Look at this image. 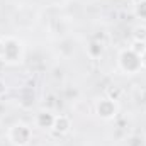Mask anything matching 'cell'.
Wrapping results in <instances>:
<instances>
[{
  "mask_svg": "<svg viewBox=\"0 0 146 146\" xmlns=\"http://www.w3.org/2000/svg\"><path fill=\"white\" fill-rule=\"evenodd\" d=\"M37 124H39L41 127H53V124H54V115H51L49 112H42V114H39V117H37Z\"/></svg>",
  "mask_w": 146,
  "mask_h": 146,
  "instance_id": "obj_5",
  "label": "cell"
},
{
  "mask_svg": "<svg viewBox=\"0 0 146 146\" xmlns=\"http://www.w3.org/2000/svg\"><path fill=\"white\" fill-rule=\"evenodd\" d=\"M115 104H114V100H110V99H104L99 106H97V112L104 117V119H110V117H114L115 115Z\"/></svg>",
  "mask_w": 146,
  "mask_h": 146,
  "instance_id": "obj_3",
  "label": "cell"
},
{
  "mask_svg": "<svg viewBox=\"0 0 146 146\" xmlns=\"http://www.w3.org/2000/svg\"><path fill=\"white\" fill-rule=\"evenodd\" d=\"M121 66H122V70H126L127 73L138 72L141 68V58H139V54H136L133 49L124 51L121 54Z\"/></svg>",
  "mask_w": 146,
  "mask_h": 146,
  "instance_id": "obj_2",
  "label": "cell"
},
{
  "mask_svg": "<svg viewBox=\"0 0 146 146\" xmlns=\"http://www.w3.org/2000/svg\"><path fill=\"white\" fill-rule=\"evenodd\" d=\"M53 127H54L60 134L66 133V131L70 129V121H68V117H65V115H58V117H54V124H53Z\"/></svg>",
  "mask_w": 146,
  "mask_h": 146,
  "instance_id": "obj_4",
  "label": "cell"
},
{
  "mask_svg": "<svg viewBox=\"0 0 146 146\" xmlns=\"http://www.w3.org/2000/svg\"><path fill=\"white\" fill-rule=\"evenodd\" d=\"M139 58H141V66H146V49H145V53H143Z\"/></svg>",
  "mask_w": 146,
  "mask_h": 146,
  "instance_id": "obj_8",
  "label": "cell"
},
{
  "mask_svg": "<svg viewBox=\"0 0 146 146\" xmlns=\"http://www.w3.org/2000/svg\"><path fill=\"white\" fill-rule=\"evenodd\" d=\"M136 12H138V15H141V17H145V19H146V0H145V2H141V3L138 5Z\"/></svg>",
  "mask_w": 146,
  "mask_h": 146,
  "instance_id": "obj_7",
  "label": "cell"
},
{
  "mask_svg": "<svg viewBox=\"0 0 146 146\" xmlns=\"http://www.w3.org/2000/svg\"><path fill=\"white\" fill-rule=\"evenodd\" d=\"M134 37H136V41L145 42L146 41V27H136L134 29Z\"/></svg>",
  "mask_w": 146,
  "mask_h": 146,
  "instance_id": "obj_6",
  "label": "cell"
},
{
  "mask_svg": "<svg viewBox=\"0 0 146 146\" xmlns=\"http://www.w3.org/2000/svg\"><path fill=\"white\" fill-rule=\"evenodd\" d=\"M9 138H10V141H12L14 145L26 146L29 143V139H31V129H29L27 126H24V124H17V126H14V127L10 129Z\"/></svg>",
  "mask_w": 146,
  "mask_h": 146,
  "instance_id": "obj_1",
  "label": "cell"
}]
</instances>
